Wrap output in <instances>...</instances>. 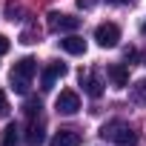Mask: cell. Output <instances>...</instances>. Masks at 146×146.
<instances>
[{
	"mask_svg": "<svg viewBox=\"0 0 146 146\" xmlns=\"http://www.w3.org/2000/svg\"><path fill=\"white\" fill-rule=\"evenodd\" d=\"M95 40H98V46H103V49H115L117 40H120L117 23H100V26L95 29Z\"/></svg>",
	"mask_w": 146,
	"mask_h": 146,
	"instance_id": "277c9868",
	"label": "cell"
},
{
	"mask_svg": "<svg viewBox=\"0 0 146 146\" xmlns=\"http://www.w3.org/2000/svg\"><path fill=\"white\" fill-rule=\"evenodd\" d=\"M20 15H23L20 3H6V20H20Z\"/></svg>",
	"mask_w": 146,
	"mask_h": 146,
	"instance_id": "9a60e30c",
	"label": "cell"
},
{
	"mask_svg": "<svg viewBox=\"0 0 146 146\" xmlns=\"http://www.w3.org/2000/svg\"><path fill=\"white\" fill-rule=\"evenodd\" d=\"M49 29L57 32V35H72V32H78V29H80V17L52 12V15H49Z\"/></svg>",
	"mask_w": 146,
	"mask_h": 146,
	"instance_id": "3957f363",
	"label": "cell"
},
{
	"mask_svg": "<svg viewBox=\"0 0 146 146\" xmlns=\"http://www.w3.org/2000/svg\"><path fill=\"white\" fill-rule=\"evenodd\" d=\"M37 37H40V32H37V26H29V29H23V35H20V43H37Z\"/></svg>",
	"mask_w": 146,
	"mask_h": 146,
	"instance_id": "5bb4252c",
	"label": "cell"
},
{
	"mask_svg": "<svg viewBox=\"0 0 146 146\" xmlns=\"http://www.w3.org/2000/svg\"><path fill=\"white\" fill-rule=\"evenodd\" d=\"M49 146H80V132L60 129V132H54V137L49 140Z\"/></svg>",
	"mask_w": 146,
	"mask_h": 146,
	"instance_id": "9c48e42d",
	"label": "cell"
},
{
	"mask_svg": "<svg viewBox=\"0 0 146 146\" xmlns=\"http://www.w3.org/2000/svg\"><path fill=\"white\" fill-rule=\"evenodd\" d=\"M80 86L89 98H100L103 95V80L98 72H80Z\"/></svg>",
	"mask_w": 146,
	"mask_h": 146,
	"instance_id": "52a82bcc",
	"label": "cell"
},
{
	"mask_svg": "<svg viewBox=\"0 0 146 146\" xmlns=\"http://www.w3.org/2000/svg\"><path fill=\"white\" fill-rule=\"evenodd\" d=\"M60 46H63L69 54H83V52H86V40H83V37H78V35L63 37V40H60Z\"/></svg>",
	"mask_w": 146,
	"mask_h": 146,
	"instance_id": "8fae6325",
	"label": "cell"
},
{
	"mask_svg": "<svg viewBox=\"0 0 146 146\" xmlns=\"http://www.w3.org/2000/svg\"><path fill=\"white\" fill-rule=\"evenodd\" d=\"M54 109H57L60 115H75V112L80 109V98H78V92L63 89V92L57 95V100H54Z\"/></svg>",
	"mask_w": 146,
	"mask_h": 146,
	"instance_id": "5b68a950",
	"label": "cell"
},
{
	"mask_svg": "<svg viewBox=\"0 0 146 146\" xmlns=\"http://www.w3.org/2000/svg\"><path fill=\"white\" fill-rule=\"evenodd\" d=\"M9 46H12V43H9V37H6V35H0V54H6V52H9Z\"/></svg>",
	"mask_w": 146,
	"mask_h": 146,
	"instance_id": "e0dca14e",
	"label": "cell"
},
{
	"mask_svg": "<svg viewBox=\"0 0 146 146\" xmlns=\"http://www.w3.org/2000/svg\"><path fill=\"white\" fill-rule=\"evenodd\" d=\"M0 146H20V129H17V123H9L3 129V135H0Z\"/></svg>",
	"mask_w": 146,
	"mask_h": 146,
	"instance_id": "7c38bea8",
	"label": "cell"
},
{
	"mask_svg": "<svg viewBox=\"0 0 146 146\" xmlns=\"http://www.w3.org/2000/svg\"><path fill=\"white\" fill-rule=\"evenodd\" d=\"M95 0H78V9H92Z\"/></svg>",
	"mask_w": 146,
	"mask_h": 146,
	"instance_id": "d6986e66",
	"label": "cell"
},
{
	"mask_svg": "<svg viewBox=\"0 0 146 146\" xmlns=\"http://www.w3.org/2000/svg\"><path fill=\"white\" fill-rule=\"evenodd\" d=\"M9 112V100H6V95L0 92V115H6Z\"/></svg>",
	"mask_w": 146,
	"mask_h": 146,
	"instance_id": "ac0fdd59",
	"label": "cell"
},
{
	"mask_svg": "<svg viewBox=\"0 0 146 146\" xmlns=\"http://www.w3.org/2000/svg\"><path fill=\"white\" fill-rule=\"evenodd\" d=\"M35 75H37V60L35 57H20L15 63V69H12V89L17 95H26Z\"/></svg>",
	"mask_w": 146,
	"mask_h": 146,
	"instance_id": "6da1fadb",
	"label": "cell"
},
{
	"mask_svg": "<svg viewBox=\"0 0 146 146\" xmlns=\"http://www.w3.org/2000/svg\"><path fill=\"white\" fill-rule=\"evenodd\" d=\"M66 72H69V69H66V63H49V66L40 72V89H43V92H49V89L54 86V80H57V78H63Z\"/></svg>",
	"mask_w": 146,
	"mask_h": 146,
	"instance_id": "8992f818",
	"label": "cell"
},
{
	"mask_svg": "<svg viewBox=\"0 0 146 146\" xmlns=\"http://www.w3.org/2000/svg\"><path fill=\"white\" fill-rule=\"evenodd\" d=\"M106 75H109V80H112L115 89H123V86L129 83V69H126L123 63H112V66L106 69Z\"/></svg>",
	"mask_w": 146,
	"mask_h": 146,
	"instance_id": "30bf717a",
	"label": "cell"
},
{
	"mask_svg": "<svg viewBox=\"0 0 146 146\" xmlns=\"http://www.w3.org/2000/svg\"><path fill=\"white\" fill-rule=\"evenodd\" d=\"M132 98H135L137 103H143V106H146V78H143V80H137V83L132 86Z\"/></svg>",
	"mask_w": 146,
	"mask_h": 146,
	"instance_id": "4fadbf2b",
	"label": "cell"
},
{
	"mask_svg": "<svg viewBox=\"0 0 146 146\" xmlns=\"http://www.w3.org/2000/svg\"><path fill=\"white\" fill-rule=\"evenodd\" d=\"M43 140H46V132H43V120H40V117H29L26 143H29V146H40Z\"/></svg>",
	"mask_w": 146,
	"mask_h": 146,
	"instance_id": "ba28073f",
	"label": "cell"
},
{
	"mask_svg": "<svg viewBox=\"0 0 146 146\" xmlns=\"http://www.w3.org/2000/svg\"><path fill=\"white\" fill-rule=\"evenodd\" d=\"M143 35H146V23H143Z\"/></svg>",
	"mask_w": 146,
	"mask_h": 146,
	"instance_id": "ffe728a7",
	"label": "cell"
},
{
	"mask_svg": "<svg viewBox=\"0 0 146 146\" xmlns=\"http://www.w3.org/2000/svg\"><path fill=\"white\" fill-rule=\"evenodd\" d=\"M100 135L106 137V140H115L117 146H135V129L126 123V120H112V123H106L103 129H100Z\"/></svg>",
	"mask_w": 146,
	"mask_h": 146,
	"instance_id": "7a4b0ae2",
	"label": "cell"
},
{
	"mask_svg": "<svg viewBox=\"0 0 146 146\" xmlns=\"http://www.w3.org/2000/svg\"><path fill=\"white\" fill-rule=\"evenodd\" d=\"M40 109H43V106H40V100H35V98H32V100H26V115H29V117H40Z\"/></svg>",
	"mask_w": 146,
	"mask_h": 146,
	"instance_id": "2e32d148",
	"label": "cell"
}]
</instances>
